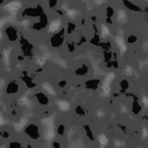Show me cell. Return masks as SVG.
I'll return each instance as SVG.
<instances>
[{"label":"cell","instance_id":"cell-1","mask_svg":"<svg viewBox=\"0 0 148 148\" xmlns=\"http://www.w3.org/2000/svg\"><path fill=\"white\" fill-rule=\"evenodd\" d=\"M24 132L30 139H32V140H37L40 137L39 125H35L34 123H31L27 125L24 129Z\"/></svg>","mask_w":148,"mask_h":148},{"label":"cell","instance_id":"cell-2","mask_svg":"<svg viewBox=\"0 0 148 148\" xmlns=\"http://www.w3.org/2000/svg\"><path fill=\"white\" fill-rule=\"evenodd\" d=\"M4 34H5V37L10 42H15L19 37V34H18V29H16L14 26H12V25L5 27Z\"/></svg>","mask_w":148,"mask_h":148},{"label":"cell","instance_id":"cell-3","mask_svg":"<svg viewBox=\"0 0 148 148\" xmlns=\"http://www.w3.org/2000/svg\"><path fill=\"white\" fill-rule=\"evenodd\" d=\"M62 28V21L60 20V18L54 19L53 21L50 22L48 26V32L52 34L56 32L60 31Z\"/></svg>","mask_w":148,"mask_h":148},{"label":"cell","instance_id":"cell-4","mask_svg":"<svg viewBox=\"0 0 148 148\" xmlns=\"http://www.w3.org/2000/svg\"><path fill=\"white\" fill-rule=\"evenodd\" d=\"M34 96H35L37 101L39 102V104L40 106H46L49 105V96H48V95H47L46 93L41 91V92H38L37 94H35Z\"/></svg>","mask_w":148,"mask_h":148},{"label":"cell","instance_id":"cell-5","mask_svg":"<svg viewBox=\"0 0 148 148\" xmlns=\"http://www.w3.org/2000/svg\"><path fill=\"white\" fill-rule=\"evenodd\" d=\"M18 90H19V86L15 80L10 81L5 88V91L8 95H14V94L18 93Z\"/></svg>","mask_w":148,"mask_h":148},{"label":"cell","instance_id":"cell-6","mask_svg":"<svg viewBox=\"0 0 148 148\" xmlns=\"http://www.w3.org/2000/svg\"><path fill=\"white\" fill-rule=\"evenodd\" d=\"M56 105L59 107V109L61 110L62 111H67L70 108V104L64 100H58L56 101Z\"/></svg>","mask_w":148,"mask_h":148},{"label":"cell","instance_id":"cell-7","mask_svg":"<svg viewBox=\"0 0 148 148\" xmlns=\"http://www.w3.org/2000/svg\"><path fill=\"white\" fill-rule=\"evenodd\" d=\"M42 88L45 90V91L46 92L47 95H55V89H54V87L51 86V85H49L48 82H45V83H44V85L42 86Z\"/></svg>","mask_w":148,"mask_h":148},{"label":"cell","instance_id":"cell-8","mask_svg":"<svg viewBox=\"0 0 148 148\" xmlns=\"http://www.w3.org/2000/svg\"><path fill=\"white\" fill-rule=\"evenodd\" d=\"M98 139H99V143L101 144V147H105V146H106L108 144V139H107L106 136H105L103 134H101L99 136Z\"/></svg>","mask_w":148,"mask_h":148},{"label":"cell","instance_id":"cell-9","mask_svg":"<svg viewBox=\"0 0 148 148\" xmlns=\"http://www.w3.org/2000/svg\"><path fill=\"white\" fill-rule=\"evenodd\" d=\"M133 73V68L131 65H125V74L126 75H132Z\"/></svg>","mask_w":148,"mask_h":148},{"label":"cell","instance_id":"cell-10","mask_svg":"<svg viewBox=\"0 0 148 148\" xmlns=\"http://www.w3.org/2000/svg\"><path fill=\"white\" fill-rule=\"evenodd\" d=\"M64 130H65V128H64V126L63 125H60L59 127H58V134L59 135H60V136H63L64 135Z\"/></svg>","mask_w":148,"mask_h":148},{"label":"cell","instance_id":"cell-11","mask_svg":"<svg viewBox=\"0 0 148 148\" xmlns=\"http://www.w3.org/2000/svg\"><path fill=\"white\" fill-rule=\"evenodd\" d=\"M10 147H21V144L17 141H13L10 143Z\"/></svg>","mask_w":148,"mask_h":148},{"label":"cell","instance_id":"cell-12","mask_svg":"<svg viewBox=\"0 0 148 148\" xmlns=\"http://www.w3.org/2000/svg\"><path fill=\"white\" fill-rule=\"evenodd\" d=\"M1 59H2V54H1V52H0V60H1Z\"/></svg>","mask_w":148,"mask_h":148}]
</instances>
